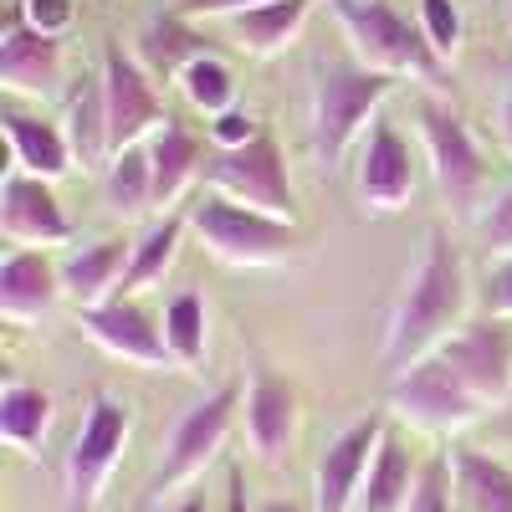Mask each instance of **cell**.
I'll list each match as a JSON object with an SVG mask.
<instances>
[{
  "mask_svg": "<svg viewBox=\"0 0 512 512\" xmlns=\"http://www.w3.org/2000/svg\"><path fill=\"white\" fill-rule=\"evenodd\" d=\"M466 267L451 236L436 226L420 246V262L405 277V292L395 297L390 323H384L379 359L390 369H410L420 359H431L446 338L466 323Z\"/></svg>",
  "mask_w": 512,
  "mask_h": 512,
  "instance_id": "6da1fadb",
  "label": "cell"
},
{
  "mask_svg": "<svg viewBox=\"0 0 512 512\" xmlns=\"http://www.w3.org/2000/svg\"><path fill=\"white\" fill-rule=\"evenodd\" d=\"M333 16L349 36V52L359 67L384 72V77H441V57L431 52L420 26H410L390 0H333Z\"/></svg>",
  "mask_w": 512,
  "mask_h": 512,
  "instance_id": "7a4b0ae2",
  "label": "cell"
},
{
  "mask_svg": "<svg viewBox=\"0 0 512 512\" xmlns=\"http://www.w3.org/2000/svg\"><path fill=\"white\" fill-rule=\"evenodd\" d=\"M400 88V77H384L369 67H349V62H333L318 67L313 82V149L323 164H338L349 154L354 139L369 134V123L379 118V103Z\"/></svg>",
  "mask_w": 512,
  "mask_h": 512,
  "instance_id": "3957f363",
  "label": "cell"
},
{
  "mask_svg": "<svg viewBox=\"0 0 512 512\" xmlns=\"http://www.w3.org/2000/svg\"><path fill=\"white\" fill-rule=\"evenodd\" d=\"M190 226L205 241V251L226 267H277V262H292L297 246H303L297 221L262 216V210L231 205L221 195H205L190 210Z\"/></svg>",
  "mask_w": 512,
  "mask_h": 512,
  "instance_id": "277c9868",
  "label": "cell"
},
{
  "mask_svg": "<svg viewBox=\"0 0 512 512\" xmlns=\"http://www.w3.org/2000/svg\"><path fill=\"white\" fill-rule=\"evenodd\" d=\"M134 415L123 400H113L108 390H98L82 410V425L72 436V451L62 461V512H98L108 477L118 472Z\"/></svg>",
  "mask_w": 512,
  "mask_h": 512,
  "instance_id": "5b68a950",
  "label": "cell"
},
{
  "mask_svg": "<svg viewBox=\"0 0 512 512\" xmlns=\"http://www.w3.org/2000/svg\"><path fill=\"white\" fill-rule=\"evenodd\" d=\"M200 175L210 195H221L231 205L262 210V216H277V221H297V190H292L287 159H282V144L272 139V128H262V139H251L246 149H231V154L210 149Z\"/></svg>",
  "mask_w": 512,
  "mask_h": 512,
  "instance_id": "8992f818",
  "label": "cell"
},
{
  "mask_svg": "<svg viewBox=\"0 0 512 512\" xmlns=\"http://www.w3.org/2000/svg\"><path fill=\"white\" fill-rule=\"evenodd\" d=\"M390 410H395V420H405L410 431H425V436H461V431H477L487 420L477 395L466 390L436 354L395 374Z\"/></svg>",
  "mask_w": 512,
  "mask_h": 512,
  "instance_id": "52a82bcc",
  "label": "cell"
},
{
  "mask_svg": "<svg viewBox=\"0 0 512 512\" xmlns=\"http://www.w3.org/2000/svg\"><path fill=\"white\" fill-rule=\"evenodd\" d=\"M415 118H420V144H425V159H431L436 190L446 195L456 216H477L482 190H487V159L472 139V128L441 98H425Z\"/></svg>",
  "mask_w": 512,
  "mask_h": 512,
  "instance_id": "ba28073f",
  "label": "cell"
},
{
  "mask_svg": "<svg viewBox=\"0 0 512 512\" xmlns=\"http://www.w3.org/2000/svg\"><path fill=\"white\" fill-rule=\"evenodd\" d=\"M436 359L477 395L487 415L512 400V323L507 318H492V313L466 318L436 349Z\"/></svg>",
  "mask_w": 512,
  "mask_h": 512,
  "instance_id": "9c48e42d",
  "label": "cell"
},
{
  "mask_svg": "<svg viewBox=\"0 0 512 512\" xmlns=\"http://www.w3.org/2000/svg\"><path fill=\"white\" fill-rule=\"evenodd\" d=\"M236 405H241V390H236V384H221L216 395H205L200 405H190L175 420V431H169V441H164V466H159V477H154V497L190 487L205 466L216 461V451L231 436Z\"/></svg>",
  "mask_w": 512,
  "mask_h": 512,
  "instance_id": "30bf717a",
  "label": "cell"
},
{
  "mask_svg": "<svg viewBox=\"0 0 512 512\" xmlns=\"http://www.w3.org/2000/svg\"><path fill=\"white\" fill-rule=\"evenodd\" d=\"M98 88H103L108 149H113V159H118L123 149H139V139H149L154 128L169 118L164 103H159V93H154V77L139 67V57L123 52V41H108V47H103Z\"/></svg>",
  "mask_w": 512,
  "mask_h": 512,
  "instance_id": "8fae6325",
  "label": "cell"
},
{
  "mask_svg": "<svg viewBox=\"0 0 512 512\" xmlns=\"http://www.w3.org/2000/svg\"><path fill=\"white\" fill-rule=\"evenodd\" d=\"M384 436H390V415L374 410L328 441V451L318 456V477H313V512H354Z\"/></svg>",
  "mask_w": 512,
  "mask_h": 512,
  "instance_id": "7c38bea8",
  "label": "cell"
},
{
  "mask_svg": "<svg viewBox=\"0 0 512 512\" xmlns=\"http://www.w3.org/2000/svg\"><path fill=\"white\" fill-rule=\"evenodd\" d=\"M67 77V57L57 36H41L21 6L6 11V26H0V88L11 98H57Z\"/></svg>",
  "mask_w": 512,
  "mask_h": 512,
  "instance_id": "4fadbf2b",
  "label": "cell"
},
{
  "mask_svg": "<svg viewBox=\"0 0 512 512\" xmlns=\"http://www.w3.org/2000/svg\"><path fill=\"white\" fill-rule=\"evenodd\" d=\"M354 190H359V205L369 210V216H395V210H405L410 195H415L410 144L400 139V128L384 118V113L369 123V134H364L359 169H354Z\"/></svg>",
  "mask_w": 512,
  "mask_h": 512,
  "instance_id": "5bb4252c",
  "label": "cell"
},
{
  "mask_svg": "<svg viewBox=\"0 0 512 512\" xmlns=\"http://www.w3.org/2000/svg\"><path fill=\"white\" fill-rule=\"evenodd\" d=\"M0 231H6L11 246H26V251L72 241V221H67L57 190L47 180L26 175V169H11L6 185H0Z\"/></svg>",
  "mask_w": 512,
  "mask_h": 512,
  "instance_id": "9a60e30c",
  "label": "cell"
},
{
  "mask_svg": "<svg viewBox=\"0 0 512 512\" xmlns=\"http://www.w3.org/2000/svg\"><path fill=\"white\" fill-rule=\"evenodd\" d=\"M297 410H303V400H297L292 379H282L267 364H251V384H246V441H251L256 461L282 466L292 456Z\"/></svg>",
  "mask_w": 512,
  "mask_h": 512,
  "instance_id": "2e32d148",
  "label": "cell"
},
{
  "mask_svg": "<svg viewBox=\"0 0 512 512\" xmlns=\"http://www.w3.org/2000/svg\"><path fill=\"white\" fill-rule=\"evenodd\" d=\"M82 333L123 364H144V369L175 364L169 359V344H164V323H154L149 308L134 303V297H113V303L88 308L82 313Z\"/></svg>",
  "mask_w": 512,
  "mask_h": 512,
  "instance_id": "e0dca14e",
  "label": "cell"
},
{
  "mask_svg": "<svg viewBox=\"0 0 512 512\" xmlns=\"http://www.w3.org/2000/svg\"><path fill=\"white\" fill-rule=\"evenodd\" d=\"M57 297H62V267L47 251L16 246L6 262H0V318L6 323L26 328V323L52 318Z\"/></svg>",
  "mask_w": 512,
  "mask_h": 512,
  "instance_id": "ac0fdd59",
  "label": "cell"
},
{
  "mask_svg": "<svg viewBox=\"0 0 512 512\" xmlns=\"http://www.w3.org/2000/svg\"><path fill=\"white\" fill-rule=\"evenodd\" d=\"M451 502L456 512H512V461L477 441H451Z\"/></svg>",
  "mask_w": 512,
  "mask_h": 512,
  "instance_id": "d6986e66",
  "label": "cell"
},
{
  "mask_svg": "<svg viewBox=\"0 0 512 512\" xmlns=\"http://www.w3.org/2000/svg\"><path fill=\"white\" fill-rule=\"evenodd\" d=\"M128 256H134V241H123V236H98L88 246L67 251L62 292L72 297L82 313L98 308V303H113L118 287H123V272H128Z\"/></svg>",
  "mask_w": 512,
  "mask_h": 512,
  "instance_id": "ffe728a7",
  "label": "cell"
},
{
  "mask_svg": "<svg viewBox=\"0 0 512 512\" xmlns=\"http://www.w3.org/2000/svg\"><path fill=\"white\" fill-rule=\"evenodd\" d=\"M149 169H154V210H164V205H175L185 190H190V180L205 169V144L190 134V128L180 123V118H164L154 134H149Z\"/></svg>",
  "mask_w": 512,
  "mask_h": 512,
  "instance_id": "44dd1931",
  "label": "cell"
},
{
  "mask_svg": "<svg viewBox=\"0 0 512 512\" xmlns=\"http://www.w3.org/2000/svg\"><path fill=\"white\" fill-rule=\"evenodd\" d=\"M134 57H139V67L154 82H180L185 67H195L200 57H210V47H205V36L185 16H154L139 31V41H134Z\"/></svg>",
  "mask_w": 512,
  "mask_h": 512,
  "instance_id": "7402d4cb",
  "label": "cell"
},
{
  "mask_svg": "<svg viewBox=\"0 0 512 512\" xmlns=\"http://www.w3.org/2000/svg\"><path fill=\"white\" fill-rule=\"evenodd\" d=\"M6 139H11V159L16 169L36 180H62L67 169L77 164L72 159V144H67V128L47 123V118H31V113H6Z\"/></svg>",
  "mask_w": 512,
  "mask_h": 512,
  "instance_id": "603a6c76",
  "label": "cell"
},
{
  "mask_svg": "<svg viewBox=\"0 0 512 512\" xmlns=\"http://www.w3.org/2000/svg\"><path fill=\"white\" fill-rule=\"evenodd\" d=\"M415 482H420V461L415 451L390 431L369 466V482L354 502V512H410V497H415Z\"/></svg>",
  "mask_w": 512,
  "mask_h": 512,
  "instance_id": "cb8c5ba5",
  "label": "cell"
},
{
  "mask_svg": "<svg viewBox=\"0 0 512 512\" xmlns=\"http://www.w3.org/2000/svg\"><path fill=\"white\" fill-rule=\"evenodd\" d=\"M52 415H57V400L41 390L31 379H11L6 390H0V441L11 451H26L36 456L41 441L52 431Z\"/></svg>",
  "mask_w": 512,
  "mask_h": 512,
  "instance_id": "d4e9b609",
  "label": "cell"
},
{
  "mask_svg": "<svg viewBox=\"0 0 512 512\" xmlns=\"http://www.w3.org/2000/svg\"><path fill=\"white\" fill-rule=\"evenodd\" d=\"M308 11H313V0H267V6H256L246 16H231V36L251 57H277L297 41Z\"/></svg>",
  "mask_w": 512,
  "mask_h": 512,
  "instance_id": "484cf974",
  "label": "cell"
},
{
  "mask_svg": "<svg viewBox=\"0 0 512 512\" xmlns=\"http://www.w3.org/2000/svg\"><path fill=\"white\" fill-rule=\"evenodd\" d=\"M103 200L118 221H139L144 210H154V169H149V149H123L108 169H103Z\"/></svg>",
  "mask_w": 512,
  "mask_h": 512,
  "instance_id": "4316f807",
  "label": "cell"
},
{
  "mask_svg": "<svg viewBox=\"0 0 512 512\" xmlns=\"http://www.w3.org/2000/svg\"><path fill=\"white\" fill-rule=\"evenodd\" d=\"M164 344H169V359H175L180 369H200L205 364L210 313H205V297L195 287L169 297V308H164Z\"/></svg>",
  "mask_w": 512,
  "mask_h": 512,
  "instance_id": "83f0119b",
  "label": "cell"
},
{
  "mask_svg": "<svg viewBox=\"0 0 512 512\" xmlns=\"http://www.w3.org/2000/svg\"><path fill=\"white\" fill-rule=\"evenodd\" d=\"M180 236H185V216H164V221H154V226L134 241V256H128V272H123L118 297H134V292L164 282V272L175 267Z\"/></svg>",
  "mask_w": 512,
  "mask_h": 512,
  "instance_id": "f1b7e54d",
  "label": "cell"
},
{
  "mask_svg": "<svg viewBox=\"0 0 512 512\" xmlns=\"http://www.w3.org/2000/svg\"><path fill=\"white\" fill-rule=\"evenodd\" d=\"M67 144H72V159L82 169H108L113 164L108 113H103V88H98V82H88V88L67 103Z\"/></svg>",
  "mask_w": 512,
  "mask_h": 512,
  "instance_id": "f546056e",
  "label": "cell"
},
{
  "mask_svg": "<svg viewBox=\"0 0 512 512\" xmlns=\"http://www.w3.org/2000/svg\"><path fill=\"white\" fill-rule=\"evenodd\" d=\"M180 88H185L190 108L205 113V118H221V113L236 108V72H231L221 57H200L195 67H185Z\"/></svg>",
  "mask_w": 512,
  "mask_h": 512,
  "instance_id": "4dcf8cb0",
  "label": "cell"
},
{
  "mask_svg": "<svg viewBox=\"0 0 512 512\" xmlns=\"http://www.w3.org/2000/svg\"><path fill=\"white\" fill-rule=\"evenodd\" d=\"M420 31L431 41V52L441 62H451L461 52V11L456 0H420Z\"/></svg>",
  "mask_w": 512,
  "mask_h": 512,
  "instance_id": "1f68e13d",
  "label": "cell"
},
{
  "mask_svg": "<svg viewBox=\"0 0 512 512\" xmlns=\"http://www.w3.org/2000/svg\"><path fill=\"white\" fill-rule=\"evenodd\" d=\"M410 512H456V502H451V456L446 451L420 461V482H415Z\"/></svg>",
  "mask_w": 512,
  "mask_h": 512,
  "instance_id": "d6a6232c",
  "label": "cell"
},
{
  "mask_svg": "<svg viewBox=\"0 0 512 512\" xmlns=\"http://www.w3.org/2000/svg\"><path fill=\"white\" fill-rule=\"evenodd\" d=\"M477 236H482L487 256H512V190H502L477 216Z\"/></svg>",
  "mask_w": 512,
  "mask_h": 512,
  "instance_id": "836d02e7",
  "label": "cell"
},
{
  "mask_svg": "<svg viewBox=\"0 0 512 512\" xmlns=\"http://www.w3.org/2000/svg\"><path fill=\"white\" fill-rule=\"evenodd\" d=\"M262 128H267V123H256V113L231 108V113H221V118H210V144H216L221 154H231V149H246L251 139H262Z\"/></svg>",
  "mask_w": 512,
  "mask_h": 512,
  "instance_id": "e575fe53",
  "label": "cell"
},
{
  "mask_svg": "<svg viewBox=\"0 0 512 512\" xmlns=\"http://www.w3.org/2000/svg\"><path fill=\"white\" fill-rule=\"evenodd\" d=\"M21 6V16L41 31V36H57L62 41V31H72V21H77V0H16Z\"/></svg>",
  "mask_w": 512,
  "mask_h": 512,
  "instance_id": "d590c367",
  "label": "cell"
},
{
  "mask_svg": "<svg viewBox=\"0 0 512 512\" xmlns=\"http://www.w3.org/2000/svg\"><path fill=\"white\" fill-rule=\"evenodd\" d=\"M482 308H487L492 318H507V323H512V256H497V267H487Z\"/></svg>",
  "mask_w": 512,
  "mask_h": 512,
  "instance_id": "8d00e7d4",
  "label": "cell"
},
{
  "mask_svg": "<svg viewBox=\"0 0 512 512\" xmlns=\"http://www.w3.org/2000/svg\"><path fill=\"white\" fill-rule=\"evenodd\" d=\"M477 446L482 451H492V456H512V400L502 405V410H492L482 425H477Z\"/></svg>",
  "mask_w": 512,
  "mask_h": 512,
  "instance_id": "74e56055",
  "label": "cell"
},
{
  "mask_svg": "<svg viewBox=\"0 0 512 512\" xmlns=\"http://www.w3.org/2000/svg\"><path fill=\"white\" fill-rule=\"evenodd\" d=\"M256 6H267V0H185L180 6V16L185 21H200V16H246V11H256Z\"/></svg>",
  "mask_w": 512,
  "mask_h": 512,
  "instance_id": "f35d334b",
  "label": "cell"
},
{
  "mask_svg": "<svg viewBox=\"0 0 512 512\" xmlns=\"http://www.w3.org/2000/svg\"><path fill=\"white\" fill-rule=\"evenodd\" d=\"M497 134H502V144H507V154H512V88L502 93V108H497Z\"/></svg>",
  "mask_w": 512,
  "mask_h": 512,
  "instance_id": "ab89813d",
  "label": "cell"
},
{
  "mask_svg": "<svg viewBox=\"0 0 512 512\" xmlns=\"http://www.w3.org/2000/svg\"><path fill=\"white\" fill-rule=\"evenodd\" d=\"M231 512H251V507H246V487H241V472H236V466H231Z\"/></svg>",
  "mask_w": 512,
  "mask_h": 512,
  "instance_id": "60d3db41",
  "label": "cell"
},
{
  "mask_svg": "<svg viewBox=\"0 0 512 512\" xmlns=\"http://www.w3.org/2000/svg\"><path fill=\"white\" fill-rule=\"evenodd\" d=\"M164 512H205V497H185V502H175V507H164Z\"/></svg>",
  "mask_w": 512,
  "mask_h": 512,
  "instance_id": "b9f144b4",
  "label": "cell"
},
{
  "mask_svg": "<svg viewBox=\"0 0 512 512\" xmlns=\"http://www.w3.org/2000/svg\"><path fill=\"white\" fill-rule=\"evenodd\" d=\"M262 512H303V507H292V502H272V507H262Z\"/></svg>",
  "mask_w": 512,
  "mask_h": 512,
  "instance_id": "7bdbcfd3",
  "label": "cell"
},
{
  "mask_svg": "<svg viewBox=\"0 0 512 512\" xmlns=\"http://www.w3.org/2000/svg\"><path fill=\"white\" fill-rule=\"evenodd\" d=\"M507 31H512V0H507Z\"/></svg>",
  "mask_w": 512,
  "mask_h": 512,
  "instance_id": "ee69618b",
  "label": "cell"
}]
</instances>
